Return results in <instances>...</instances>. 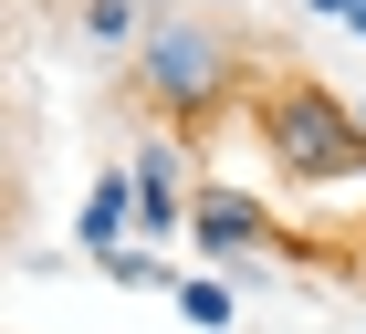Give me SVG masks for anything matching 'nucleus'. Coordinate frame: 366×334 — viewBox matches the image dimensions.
<instances>
[{
    "mask_svg": "<svg viewBox=\"0 0 366 334\" xmlns=\"http://www.w3.org/2000/svg\"><path fill=\"white\" fill-rule=\"evenodd\" d=\"M126 230V188H94V209H84V241H115Z\"/></svg>",
    "mask_w": 366,
    "mask_h": 334,
    "instance_id": "f03ea898",
    "label": "nucleus"
},
{
    "mask_svg": "<svg viewBox=\"0 0 366 334\" xmlns=\"http://www.w3.org/2000/svg\"><path fill=\"white\" fill-rule=\"evenodd\" d=\"M157 74H168V94H199V74H209V42H168V53H157Z\"/></svg>",
    "mask_w": 366,
    "mask_h": 334,
    "instance_id": "f257e3e1",
    "label": "nucleus"
}]
</instances>
